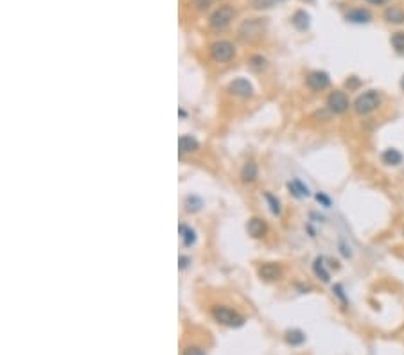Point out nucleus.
Instances as JSON below:
<instances>
[{
	"instance_id": "2eb2a0df",
	"label": "nucleus",
	"mask_w": 404,
	"mask_h": 355,
	"mask_svg": "<svg viewBox=\"0 0 404 355\" xmlns=\"http://www.w3.org/2000/svg\"><path fill=\"white\" fill-rule=\"evenodd\" d=\"M257 178V165L252 162L245 163V167L241 169V180L245 183H252Z\"/></svg>"
},
{
	"instance_id": "6ab92c4d",
	"label": "nucleus",
	"mask_w": 404,
	"mask_h": 355,
	"mask_svg": "<svg viewBox=\"0 0 404 355\" xmlns=\"http://www.w3.org/2000/svg\"><path fill=\"white\" fill-rule=\"evenodd\" d=\"M180 232L183 235V242L185 246H192L196 242V232L192 228H187V226H180Z\"/></svg>"
},
{
	"instance_id": "39448f33",
	"label": "nucleus",
	"mask_w": 404,
	"mask_h": 355,
	"mask_svg": "<svg viewBox=\"0 0 404 355\" xmlns=\"http://www.w3.org/2000/svg\"><path fill=\"white\" fill-rule=\"evenodd\" d=\"M327 106L333 113H345L349 110V97L343 94V92H333L327 99Z\"/></svg>"
},
{
	"instance_id": "4468645a",
	"label": "nucleus",
	"mask_w": 404,
	"mask_h": 355,
	"mask_svg": "<svg viewBox=\"0 0 404 355\" xmlns=\"http://www.w3.org/2000/svg\"><path fill=\"white\" fill-rule=\"evenodd\" d=\"M381 158H383V162L386 163V165H399V163L402 162V154L397 149H386L381 154Z\"/></svg>"
},
{
	"instance_id": "7ed1b4c3",
	"label": "nucleus",
	"mask_w": 404,
	"mask_h": 355,
	"mask_svg": "<svg viewBox=\"0 0 404 355\" xmlns=\"http://www.w3.org/2000/svg\"><path fill=\"white\" fill-rule=\"evenodd\" d=\"M235 49L234 45L226 41V39H221V41H216V43L210 45V56L214 61H219V63H226L230 59L234 58Z\"/></svg>"
},
{
	"instance_id": "412c9836",
	"label": "nucleus",
	"mask_w": 404,
	"mask_h": 355,
	"mask_svg": "<svg viewBox=\"0 0 404 355\" xmlns=\"http://www.w3.org/2000/svg\"><path fill=\"white\" fill-rule=\"evenodd\" d=\"M392 47L395 49L399 54H404V32H395L392 36Z\"/></svg>"
},
{
	"instance_id": "a211bd4d",
	"label": "nucleus",
	"mask_w": 404,
	"mask_h": 355,
	"mask_svg": "<svg viewBox=\"0 0 404 355\" xmlns=\"http://www.w3.org/2000/svg\"><path fill=\"white\" fill-rule=\"evenodd\" d=\"M286 339H288L290 344H302L305 341V335L300 330H290L286 334Z\"/></svg>"
},
{
	"instance_id": "f3484780",
	"label": "nucleus",
	"mask_w": 404,
	"mask_h": 355,
	"mask_svg": "<svg viewBox=\"0 0 404 355\" xmlns=\"http://www.w3.org/2000/svg\"><path fill=\"white\" fill-rule=\"evenodd\" d=\"M290 189L293 190V194L297 197H305V196H309V189L304 185L302 182H298V180H295L293 183H290Z\"/></svg>"
},
{
	"instance_id": "c756f323",
	"label": "nucleus",
	"mask_w": 404,
	"mask_h": 355,
	"mask_svg": "<svg viewBox=\"0 0 404 355\" xmlns=\"http://www.w3.org/2000/svg\"><path fill=\"white\" fill-rule=\"evenodd\" d=\"M400 86H402V90H404V75H402V79H400Z\"/></svg>"
},
{
	"instance_id": "bb28decb",
	"label": "nucleus",
	"mask_w": 404,
	"mask_h": 355,
	"mask_svg": "<svg viewBox=\"0 0 404 355\" xmlns=\"http://www.w3.org/2000/svg\"><path fill=\"white\" fill-rule=\"evenodd\" d=\"M255 8H269V4H268V0H255Z\"/></svg>"
},
{
	"instance_id": "9d476101",
	"label": "nucleus",
	"mask_w": 404,
	"mask_h": 355,
	"mask_svg": "<svg viewBox=\"0 0 404 355\" xmlns=\"http://www.w3.org/2000/svg\"><path fill=\"white\" fill-rule=\"evenodd\" d=\"M347 20L352 22V24H369L372 20V15L367 9H352V11L347 13Z\"/></svg>"
},
{
	"instance_id": "0eeeda50",
	"label": "nucleus",
	"mask_w": 404,
	"mask_h": 355,
	"mask_svg": "<svg viewBox=\"0 0 404 355\" xmlns=\"http://www.w3.org/2000/svg\"><path fill=\"white\" fill-rule=\"evenodd\" d=\"M329 74H325V72H311L307 75V86L313 88V90H324V88L329 86Z\"/></svg>"
},
{
	"instance_id": "aec40b11",
	"label": "nucleus",
	"mask_w": 404,
	"mask_h": 355,
	"mask_svg": "<svg viewBox=\"0 0 404 355\" xmlns=\"http://www.w3.org/2000/svg\"><path fill=\"white\" fill-rule=\"evenodd\" d=\"M313 269H314V273H316V276L321 278V282H329V273L325 271V268H324V258H316Z\"/></svg>"
},
{
	"instance_id": "9b49d317",
	"label": "nucleus",
	"mask_w": 404,
	"mask_h": 355,
	"mask_svg": "<svg viewBox=\"0 0 404 355\" xmlns=\"http://www.w3.org/2000/svg\"><path fill=\"white\" fill-rule=\"evenodd\" d=\"M246 230H248V233L252 237H255V239H259V237H262L266 233V225L262 219H257V217H254V219H250L248 225H246Z\"/></svg>"
},
{
	"instance_id": "f257e3e1",
	"label": "nucleus",
	"mask_w": 404,
	"mask_h": 355,
	"mask_svg": "<svg viewBox=\"0 0 404 355\" xmlns=\"http://www.w3.org/2000/svg\"><path fill=\"white\" fill-rule=\"evenodd\" d=\"M381 104V95L379 92L376 90H369L365 92L363 95H359V97L356 99V103H354V108H356L357 113L365 115V113H370V111H374L377 106Z\"/></svg>"
},
{
	"instance_id": "6e6552de",
	"label": "nucleus",
	"mask_w": 404,
	"mask_h": 355,
	"mask_svg": "<svg viewBox=\"0 0 404 355\" xmlns=\"http://www.w3.org/2000/svg\"><path fill=\"white\" fill-rule=\"evenodd\" d=\"M230 92L234 95H239V97H250L254 88H252L248 79H235L234 83L230 84Z\"/></svg>"
},
{
	"instance_id": "5701e85b",
	"label": "nucleus",
	"mask_w": 404,
	"mask_h": 355,
	"mask_svg": "<svg viewBox=\"0 0 404 355\" xmlns=\"http://www.w3.org/2000/svg\"><path fill=\"white\" fill-rule=\"evenodd\" d=\"M266 201L269 203V206H271V212L273 213H280V203L277 201V199H275L273 196H271V194H266Z\"/></svg>"
},
{
	"instance_id": "4be33fe9",
	"label": "nucleus",
	"mask_w": 404,
	"mask_h": 355,
	"mask_svg": "<svg viewBox=\"0 0 404 355\" xmlns=\"http://www.w3.org/2000/svg\"><path fill=\"white\" fill-rule=\"evenodd\" d=\"M185 206L189 212H198V210L201 208V199H198L196 196H189L185 201Z\"/></svg>"
},
{
	"instance_id": "b1692460",
	"label": "nucleus",
	"mask_w": 404,
	"mask_h": 355,
	"mask_svg": "<svg viewBox=\"0 0 404 355\" xmlns=\"http://www.w3.org/2000/svg\"><path fill=\"white\" fill-rule=\"evenodd\" d=\"M183 355H205V350H201V348H198V346H189L183 351Z\"/></svg>"
},
{
	"instance_id": "423d86ee",
	"label": "nucleus",
	"mask_w": 404,
	"mask_h": 355,
	"mask_svg": "<svg viewBox=\"0 0 404 355\" xmlns=\"http://www.w3.org/2000/svg\"><path fill=\"white\" fill-rule=\"evenodd\" d=\"M262 29H264V22H262L261 18H254V20H248V22H245V24L241 25L239 34H241L243 38H254V36L261 34Z\"/></svg>"
},
{
	"instance_id": "cd10ccee",
	"label": "nucleus",
	"mask_w": 404,
	"mask_h": 355,
	"mask_svg": "<svg viewBox=\"0 0 404 355\" xmlns=\"http://www.w3.org/2000/svg\"><path fill=\"white\" fill-rule=\"evenodd\" d=\"M370 4H374V6H383V4H386L388 0H369Z\"/></svg>"
},
{
	"instance_id": "1a4fd4ad",
	"label": "nucleus",
	"mask_w": 404,
	"mask_h": 355,
	"mask_svg": "<svg viewBox=\"0 0 404 355\" xmlns=\"http://www.w3.org/2000/svg\"><path fill=\"white\" fill-rule=\"evenodd\" d=\"M259 275H261V278H264V280L273 282V280H278L282 276V269L278 268L277 264H264L259 269Z\"/></svg>"
},
{
	"instance_id": "20e7f679",
	"label": "nucleus",
	"mask_w": 404,
	"mask_h": 355,
	"mask_svg": "<svg viewBox=\"0 0 404 355\" xmlns=\"http://www.w3.org/2000/svg\"><path fill=\"white\" fill-rule=\"evenodd\" d=\"M232 18H234V9L230 8V6H221L210 16V27L216 29V31H221V29L228 27Z\"/></svg>"
},
{
	"instance_id": "a878e982",
	"label": "nucleus",
	"mask_w": 404,
	"mask_h": 355,
	"mask_svg": "<svg viewBox=\"0 0 404 355\" xmlns=\"http://www.w3.org/2000/svg\"><path fill=\"white\" fill-rule=\"evenodd\" d=\"M316 199H318V201H320V203H324V206H331V199H329V197H327V196H324V194H321V192H320V194H316Z\"/></svg>"
},
{
	"instance_id": "ddd939ff",
	"label": "nucleus",
	"mask_w": 404,
	"mask_h": 355,
	"mask_svg": "<svg viewBox=\"0 0 404 355\" xmlns=\"http://www.w3.org/2000/svg\"><path fill=\"white\" fill-rule=\"evenodd\" d=\"M384 18L388 20L390 24H404V11L399 6H392L384 11Z\"/></svg>"
},
{
	"instance_id": "dca6fc26",
	"label": "nucleus",
	"mask_w": 404,
	"mask_h": 355,
	"mask_svg": "<svg viewBox=\"0 0 404 355\" xmlns=\"http://www.w3.org/2000/svg\"><path fill=\"white\" fill-rule=\"evenodd\" d=\"M293 25L300 31H305V29L309 27V15L305 11H297L293 15Z\"/></svg>"
},
{
	"instance_id": "393cba45",
	"label": "nucleus",
	"mask_w": 404,
	"mask_h": 355,
	"mask_svg": "<svg viewBox=\"0 0 404 355\" xmlns=\"http://www.w3.org/2000/svg\"><path fill=\"white\" fill-rule=\"evenodd\" d=\"M252 63H254V65H252V67L257 68V70H259V68H264V63H266V61H264V59H262V58H254V59H252Z\"/></svg>"
},
{
	"instance_id": "f03ea898",
	"label": "nucleus",
	"mask_w": 404,
	"mask_h": 355,
	"mask_svg": "<svg viewBox=\"0 0 404 355\" xmlns=\"http://www.w3.org/2000/svg\"><path fill=\"white\" fill-rule=\"evenodd\" d=\"M212 316H214L216 321H219L221 325H226V327H241L245 323V318L228 307H214L212 308Z\"/></svg>"
},
{
	"instance_id": "c85d7f7f",
	"label": "nucleus",
	"mask_w": 404,
	"mask_h": 355,
	"mask_svg": "<svg viewBox=\"0 0 404 355\" xmlns=\"http://www.w3.org/2000/svg\"><path fill=\"white\" fill-rule=\"evenodd\" d=\"M187 262H189V258H187V256H182V258H180V268H185Z\"/></svg>"
},
{
	"instance_id": "f8f14e48",
	"label": "nucleus",
	"mask_w": 404,
	"mask_h": 355,
	"mask_svg": "<svg viewBox=\"0 0 404 355\" xmlns=\"http://www.w3.org/2000/svg\"><path fill=\"white\" fill-rule=\"evenodd\" d=\"M178 147H180V153H192V151H196L199 147L198 140L192 137H187V135H183V137H180L178 140Z\"/></svg>"
}]
</instances>
